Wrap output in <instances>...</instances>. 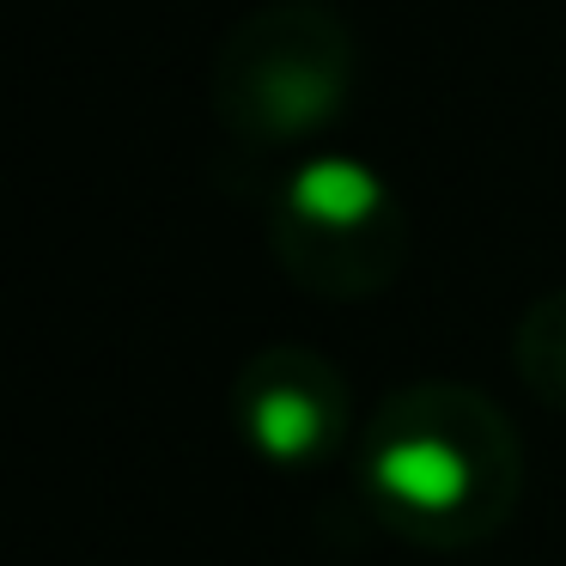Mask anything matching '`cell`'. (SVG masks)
Masks as SVG:
<instances>
[{
	"label": "cell",
	"instance_id": "obj_1",
	"mask_svg": "<svg viewBox=\"0 0 566 566\" xmlns=\"http://www.w3.org/2000/svg\"><path fill=\"white\" fill-rule=\"evenodd\" d=\"M359 488L384 524L427 548L481 542L512 517L517 439L488 396L420 384L371 415L359 439Z\"/></svg>",
	"mask_w": 566,
	"mask_h": 566
},
{
	"label": "cell",
	"instance_id": "obj_2",
	"mask_svg": "<svg viewBox=\"0 0 566 566\" xmlns=\"http://www.w3.org/2000/svg\"><path fill=\"white\" fill-rule=\"evenodd\" d=\"M359 80V43L329 0L250 7L213 50V116L244 147L317 140L347 111Z\"/></svg>",
	"mask_w": 566,
	"mask_h": 566
},
{
	"label": "cell",
	"instance_id": "obj_3",
	"mask_svg": "<svg viewBox=\"0 0 566 566\" xmlns=\"http://www.w3.org/2000/svg\"><path fill=\"white\" fill-rule=\"evenodd\" d=\"M269 238L298 286L323 298H366L402 269L408 213L366 159L317 153L286 171L269 213Z\"/></svg>",
	"mask_w": 566,
	"mask_h": 566
},
{
	"label": "cell",
	"instance_id": "obj_4",
	"mask_svg": "<svg viewBox=\"0 0 566 566\" xmlns=\"http://www.w3.org/2000/svg\"><path fill=\"white\" fill-rule=\"evenodd\" d=\"M238 427L274 469H305L347 432V390L335 366L305 347H269L238 378Z\"/></svg>",
	"mask_w": 566,
	"mask_h": 566
},
{
	"label": "cell",
	"instance_id": "obj_5",
	"mask_svg": "<svg viewBox=\"0 0 566 566\" xmlns=\"http://www.w3.org/2000/svg\"><path fill=\"white\" fill-rule=\"evenodd\" d=\"M517 371L542 402L566 408V286L524 311V323H517Z\"/></svg>",
	"mask_w": 566,
	"mask_h": 566
}]
</instances>
